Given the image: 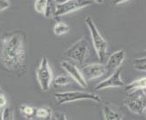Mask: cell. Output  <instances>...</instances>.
Returning a JSON list of instances; mask_svg holds the SVG:
<instances>
[{
  "label": "cell",
  "instance_id": "cell-1",
  "mask_svg": "<svg viewBox=\"0 0 146 120\" xmlns=\"http://www.w3.org/2000/svg\"><path fill=\"white\" fill-rule=\"evenodd\" d=\"M0 63L7 71L17 77L26 74L27 45V34L23 30L17 29L4 37L0 49Z\"/></svg>",
  "mask_w": 146,
  "mask_h": 120
},
{
  "label": "cell",
  "instance_id": "cell-2",
  "mask_svg": "<svg viewBox=\"0 0 146 120\" xmlns=\"http://www.w3.org/2000/svg\"><path fill=\"white\" fill-rule=\"evenodd\" d=\"M85 23L89 29L90 35H91L92 41L95 52L98 58L100 59L101 63H104L106 60L107 57V42L103 36L99 32V30L95 25L94 21L91 17H87L85 18Z\"/></svg>",
  "mask_w": 146,
  "mask_h": 120
},
{
  "label": "cell",
  "instance_id": "cell-3",
  "mask_svg": "<svg viewBox=\"0 0 146 120\" xmlns=\"http://www.w3.org/2000/svg\"><path fill=\"white\" fill-rule=\"evenodd\" d=\"M54 98L58 105H64L75 101H82V100H90V101L96 103L102 102V98L98 95L83 91H68L55 93Z\"/></svg>",
  "mask_w": 146,
  "mask_h": 120
},
{
  "label": "cell",
  "instance_id": "cell-4",
  "mask_svg": "<svg viewBox=\"0 0 146 120\" xmlns=\"http://www.w3.org/2000/svg\"><path fill=\"white\" fill-rule=\"evenodd\" d=\"M89 53V44L87 39L82 37L74 43L65 51V57L79 65H84Z\"/></svg>",
  "mask_w": 146,
  "mask_h": 120
},
{
  "label": "cell",
  "instance_id": "cell-5",
  "mask_svg": "<svg viewBox=\"0 0 146 120\" xmlns=\"http://www.w3.org/2000/svg\"><path fill=\"white\" fill-rule=\"evenodd\" d=\"M124 105L132 113L139 116H144L146 109L145 89L128 94L124 98Z\"/></svg>",
  "mask_w": 146,
  "mask_h": 120
},
{
  "label": "cell",
  "instance_id": "cell-6",
  "mask_svg": "<svg viewBox=\"0 0 146 120\" xmlns=\"http://www.w3.org/2000/svg\"><path fill=\"white\" fill-rule=\"evenodd\" d=\"M36 80L43 91H47L51 87L54 80V74L48 58L44 56L36 70Z\"/></svg>",
  "mask_w": 146,
  "mask_h": 120
},
{
  "label": "cell",
  "instance_id": "cell-7",
  "mask_svg": "<svg viewBox=\"0 0 146 120\" xmlns=\"http://www.w3.org/2000/svg\"><path fill=\"white\" fill-rule=\"evenodd\" d=\"M93 2L91 0H67L62 4L56 5L54 17H59L74 13L77 10L91 6Z\"/></svg>",
  "mask_w": 146,
  "mask_h": 120
},
{
  "label": "cell",
  "instance_id": "cell-8",
  "mask_svg": "<svg viewBox=\"0 0 146 120\" xmlns=\"http://www.w3.org/2000/svg\"><path fill=\"white\" fill-rule=\"evenodd\" d=\"M123 68L119 67L115 71L113 72L109 77L103 80L100 83H98L94 87L95 91H100V90L107 89V88H118L124 87V82L122 79L121 74H122Z\"/></svg>",
  "mask_w": 146,
  "mask_h": 120
},
{
  "label": "cell",
  "instance_id": "cell-9",
  "mask_svg": "<svg viewBox=\"0 0 146 120\" xmlns=\"http://www.w3.org/2000/svg\"><path fill=\"white\" fill-rule=\"evenodd\" d=\"M106 67L103 63H94L84 65L81 69V73L83 75L85 81L93 80L95 78H99L106 73Z\"/></svg>",
  "mask_w": 146,
  "mask_h": 120
},
{
  "label": "cell",
  "instance_id": "cell-10",
  "mask_svg": "<svg viewBox=\"0 0 146 120\" xmlns=\"http://www.w3.org/2000/svg\"><path fill=\"white\" fill-rule=\"evenodd\" d=\"M61 67L68 74V76L71 78H73L82 88H85L87 87V82L84 78L81 73V70L75 66L74 63L67 61V60H64V61L61 63Z\"/></svg>",
  "mask_w": 146,
  "mask_h": 120
},
{
  "label": "cell",
  "instance_id": "cell-11",
  "mask_svg": "<svg viewBox=\"0 0 146 120\" xmlns=\"http://www.w3.org/2000/svg\"><path fill=\"white\" fill-rule=\"evenodd\" d=\"M125 59V51L124 50H118V51L113 53L109 57L106 62V71L107 72H113L117 68L121 67Z\"/></svg>",
  "mask_w": 146,
  "mask_h": 120
},
{
  "label": "cell",
  "instance_id": "cell-12",
  "mask_svg": "<svg viewBox=\"0 0 146 120\" xmlns=\"http://www.w3.org/2000/svg\"><path fill=\"white\" fill-rule=\"evenodd\" d=\"M104 120H123V115L120 110L112 103H105L103 106Z\"/></svg>",
  "mask_w": 146,
  "mask_h": 120
},
{
  "label": "cell",
  "instance_id": "cell-13",
  "mask_svg": "<svg viewBox=\"0 0 146 120\" xmlns=\"http://www.w3.org/2000/svg\"><path fill=\"white\" fill-rule=\"evenodd\" d=\"M145 87H146V78L144 77L140 79L134 80L132 83L126 85V86H125V91L128 94H131V93L136 92L138 90H143L145 89Z\"/></svg>",
  "mask_w": 146,
  "mask_h": 120
},
{
  "label": "cell",
  "instance_id": "cell-14",
  "mask_svg": "<svg viewBox=\"0 0 146 120\" xmlns=\"http://www.w3.org/2000/svg\"><path fill=\"white\" fill-rule=\"evenodd\" d=\"M20 112L23 115L25 118L28 120H34L36 118V108H35L27 104H22L20 106Z\"/></svg>",
  "mask_w": 146,
  "mask_h": 120
},
{
  "label": "cell",
  "instance_id": "cell-15",
  "mask_svg": "<svg viewBox=\"0 0 146 120\" xmlns=\"http://www.w3.org/2000/svg\"><path fill=\"white\" fill-rule=\"evenodd\" d=\"M52 115V110L48 107H41L39 108H36V116L40 120H51Z\"/></svg>",
  "mask_w": 146,
  "mask_h": 120
},
{
  "label": "cell",
  "instance_id": "cell-16",
  "mask_svg": "<svg viewBox=\"0 0 146 120\" xmlns=\"http://www.w3.org/2000/svg\"><path fill=\"white\" fill-rule=\"evenodd\" d=\"M54 34L55 36H63V35L66 34L70 31V27L66 23H64L63 21L56 22L54 26Z\"/></svg>",
  "mask_w": 146,
  "mask_h": 120
},
{
  "label": "cell",
  "instance_id": "cell-17",
  "mask_svg": "<svg viewBox=\"0 0 146 120\" xmlns=\"http://www.w3.org/2000/svg\"><path fill=\"white\" fill-rule=\"evenodd\" d=\"M49 2L50 0H36L35 1V10L39 14L44 15Z\"/></svg>",
  "mask_w": 146,
  "mask_h": 120
},
{
  "label": "cell",
  "instance_id": "cell-18",
  "mask_svg": "<svg viewBox=\"0 0 146 120\" xmlns=\"http://www.w3.org/2000/svg\"><path fill=\"white\" fill-rule=\"evenodd\" d=\"M133 67H134V69L138 70V71L145 72L146 71V58H145V57L134 59Z\"/></svg>",
  "mask_w": 146,
  "mask_h": 120
},
{
  "label": "cell",
  "instance_id": "cell-19",
  "mask_svg": "<svg viewBox=\"0 0 146 120\" xmlns=\"http://www.w3.org/2000/svg\"><path fill=\"white\" fill-rule=\"evenodd\" d=\"M53 82L55 86L64 87V86H67V85H69L70 82H71V80H70L69 77L65 76V75H60V76L55 77L54 80H53Z\"/></svg>",
  "mask_w": 146,
  "mask_h": 120
},
{
  "label": "cell",
  "instance_id": "cell-20",
  "mask_svg": "<svg viewBox=\"0 0 146 120\" xmlns=\"http://www.w3.org/2000/svg\"><path fill=\"white\" fill-rule=\"evenodd\" d=\"M2 120H15V111L11 105H7L5 107Z\"/></svg>",
  "mask_w": 146,
  "mask_h": 120
},
{
  "label": "cell",
  "instance_id": "cell-21",
  "mask_svg": "<svg viewBox=\"0 0 146 120\" xmlns=\"http://www.w3.org/2000/svg\"><path fill=\"white\" fill-rule=\"evenodd\" d=\"M10 7L9 0H0V13L7 10Z\"/></svg>",
  "mask_w": 146,
  "mask_h": 120
},
{
  "label": "cell",
  "instance_id": "cell-22",
  "mask_svg": "<svg viewBox=\"0 0 146 120\" xmlns=\"http://www.w3.org/2000/svg\"><path fill=\"white\" fill-rule=\"evenodd\" d=\"M54 117H55V120H67L66 116H65L64 113L59 112V111L54 113Z\"/></svg>",
  "mask_w": 146,
  "mask_h": 120
},
{
  "label": "cell",
  "instance_id": "cell-23",
  "mask_svg": "<svg viewBox=\"0 0 146 120\" xmlns=\"http://www.w3.org/2000/svg\"><path fill=\"white\" fill-rule=\"evenodd\" d=\"M129 1V0H111V3L114 6H118V5H121V4H123L125 2Z\"/></svg>",
  "mask_w": 146,
  "mask_h": 120
},
{
  "label": "cell",
  "instance_id": "cell-24",
  "mask_svg": "<svg viewBox=\"0 0 146 120\" xmlns=\"http://www.w3.org/2000/svg\"><path fill=\"white\" fill-rule=\"evenodd\" d=\"M54 1L56 5H59V4H62V3H64L65 1H67V0H54Z\"/></svg>",
  "mask_w": 146,
  "mask_h": 120
},
{
  "label": "cell",
  "instance_id": "cell-25",
  "mask_svg": "<svg viewBox=\"0 0 146 120\" xmlns=\"http://www.w3.org/2000/svg\"><path fill=\"white\" fill-rule=\"evenodd\" d=\"M91 1L96 3V4H102L104 2V0H91Z\"/></svg>",
  "mask_w": 146,
  "mask_h": 120
}]
</instances>
